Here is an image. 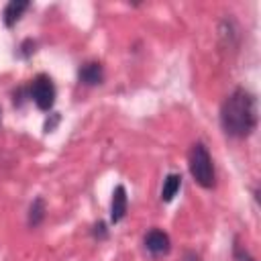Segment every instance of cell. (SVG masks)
Here are the masks:
<instances>
[{"label":"cell","instance_id":"cell-1","mask_svg":"<svg viewBox=\"0 0 261 261\" xmlns=\"http://www.w3.org/2000/svg\"><path fill=\"white\" fill-rule=\"evenodd\" d=\"M257 100L255 96L245 90L237 88L232 90L220 108V124L222 130L232 139H247L257 128Z\"/></svg>","mask_w":261,"mask_h":261},{"label":"cell","instance_id":"cell-2","mask_svg":"<svg viewBox=\"0 0 261 261\" xmlns=\"http://www.w3.org/2000/svg\"><path fill=\"white\" fill-rule=\"evenodd\" d=\"M188 167L192 177L196 179L198 186L210 190L216 184V173H214V163L212 157L206 149L204 143H194L190 149V157H188Z\"/></svg>","mask_w":261,"mask_h":261},{"label":"cell","instance_id":"cell-3","mask_svg":"<svg viewBox=\"0 0 261 261\" xmlns=\"http://www.w3.org/2000/svg\"><path fill=\"white\" fill-rule=\"evenodd\" d=\"M29 98L35 102V106L43 112H49L55 104V98H57V90H55V84L53 80L47 75V73H39L31 80L29 84Z\"/></svg>","mask_w":261,"mask_h":261},{"label":"cell","instance_id":"cell-4","mask_svg":"<svg viewBox=\"0 0 261 261\" xmlns=\"http://www.w3.org/2000/svg\"><path fill=\"white\" fill-rule=\"evenodd\" d=\"M143 243H145V249H147L149 253H153V255H165V253H169V249H171L169 234H167L165 230H161V228H151V230L145 234Z\"/></svg>","mask_w":261,"mask_h":261},{"label":"cell","instance_id":"cell-5","mask_svg":"<svg viewBox=\"0 0 261 261\" xmlns=\"http://www.w3.org/2000/svg\"><path fill=\"white\" fill-rule=\"evenodd\" d=\"M77 80L84 86H100L104 82V65L100 61H86L77 69Z\"/></svg>","mask_w":261,"mask_h":261},{"label":"cell","instance_id":"cell-6","mask_svg":"<svg viewBox=\"0 0 261 261\" xmlns=\"http://www.w3.org/2000/svg\"><path fill=\"white\" fill-rule=\"evenodd\" d=\"M126 206H128V196H126V188L122 184H118L112 190V200H110V222L118 224L124 214H126Z\"/></svg>","mask_w":261,"mask_h":261},{"label":"cell","instance_id":"cell-7","mask_svg":"<svg viewBox=\"0 0 261 261\" xmlns=\"http://www.w3.org/2000/svg\"><path fill=\"white\" fill-rule=\"evenodd\" d=\"M27 8H29V2L27 0H12V2H8L6 8H4V12H2L4 24L6 27H14L20 20V16H22V12Z\"/></svg>","mask_w":261,"mask_h":261},{"label":"cell","instance_id":"cell-8","mask_svg":"<svg viewBox=\"0 0 261 261\" xmlns=\"http://www.w3.org/2000/svg\"><path fill=\"white\" fill-rule=\"evenodd\" d=\"M179 188H181V175L179 173H167V177L163 179V188H161V200L171 202L177 196Z\"/></svg>","mask_w":261,"mask_h":261},{"label":"cell","instance_id":"cell-9","mask_svg":"<svg viewBox=\"0 0 261 261\" xmlns=\"http://www.w3.org/2000/svg\"><path fill=\"white\" fill-rule=\"evenodd\" d=\"M45 212H47V208H45V200L41 198V196H37L35 200H33V204H31V208H29V226H39L43 220H45Z\"/></svg>","mask_w":261,"mask_h":261},{"label":"cell","instance_id":"cell-10","mask_svg":"<svg viewBox=\"0 0 261 261\" xmlns=\"http://www.w3.org/2000/svg\"><path fill=\"white\" fill-rule=\"evenodd\" d=\"M35 47H37V43H35L33 39H24V41L20 43V47H18V55H20L22 59H27V57H31V55L35 53Z\"/></svg>","mask_w":261,"mask_h":261},{"label":"cell","instance_id":"cell-11","mask_svg":"<svg viewBox=\"0 0 261 261\" xmlns=\"http://www.w3.org/2000/svg\"><path fill=\"white\" fill-rule=\"evenodd\" d=\"M27 98H29V86H27V88L20 86V88H16V90L12 92V102H14V106H22Z\"/></svg>","mask_w":261,"mask_h":261},{"label":"cell","instance_id":"cell-12","mask_svg":"<svg viewBox=\"0 0 261 261\" xmlns=\"http://www.w3.org/2000/svg\"><path fill=\"white\" fill-rule=\"evenodd\" d=\"M92 232H94V237H96L98 241H104V239H108V228H106V224H104L102 220H98V222L94 224Z\"/></svg>","mask_w":261,"mask_h":261},{"label":"cell","instance_id":"cell-13","mask_svg":"<svg viewBox=\"0 0 261 261\" xmlns=\"http://www.w3.org/2000/svg\"><path fill=\"white\" fill-rule=\"evenodd\" d=\"M49 116H51V118H47V120H45V126H43V130H45V133H53V130H55V126H57V122L61 120L59 112H51Z\"/></svg>","mask_w":261,"mask_h":261},{"label":"cell","instance_id":"cell-14","mask_svg":"<svg viewBox=\"0 0 261 261\" xmlns=\"http://www.w3.org/2000/svg\"><path fill=\"white\" fill-rule=\"evenodd\" d=\"M234 259H237V261H255V259H253L247 251H243L239 245H234Z\"/></svg>","mask_w":261,"mask_h":261},{"label":"cell","instance_id":"cell-15","mask_svg":"<svg viewBox=\"0 0 261 261\" xmlns=\"http://www.w3.org/2000/svg\"><path fill=\"white\" fill-rule=\"evenodd\" d=\"M0 118H2V110H0Z\"/></svg>","mask_w":261,"mask_h":261}]
</instances>
